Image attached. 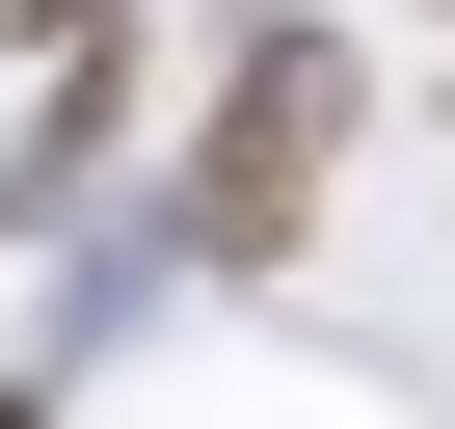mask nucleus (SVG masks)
Here are the masks:
<instances>
[{
    "instance_id": "obj_2",
    "label": "nucleus",
    "mask_w": 455,
    "mask_h": 429,
    "mask_svg": "<svg viewBox=\"0 0 455 429\" xmlns=\"http://www.w3.org/2000/svg\"><path fill=\"white\" fill-rule=\"evenodd\" d=\"M0 429H28V402H0Z\"/></svg>"
},
{
    "instance_id": "obj_1",
    "label": "nucleus",
    "mask_w": 455,
    "mask_h": 429,
    "mask_svg": "<svg viewBox=\"0 0 455 429\" xmlns=\"http://www.w3.org/2000/svg\"><path fill=\"white\" fill-rule=\"evenodd\" d=\"M322 161H348V28H242V81H214V161H188V242H214V269H295Z\"/></svg>"
}]
</instances>
